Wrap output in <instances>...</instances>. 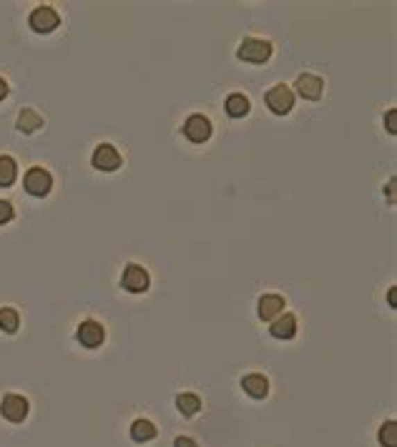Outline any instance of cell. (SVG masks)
Wrapping results in <instances>:
<instances>
[{
    "mask_svg": "<svg viewBox=\"0 0 397 447\" xmlns=\"http://www.w3.org/2000/svg\"><path fill=\"white\" fill-rule=\"evenodd\" d=\"M131 437L136 442H149L156 437V428H153V422L149 420H136L131 425Z\"/></svg>",
    "mask_w": 397,
    "mask_h": 447,
    "instance_id": "obj_17",
    "label": "cell"
},
{
    "mask_svg": "<svg viewBox=\"0 0 397 447\" xmlns=\"http://www.w3.org/2000/svg\"><path fill=\"white\" fill-rule=\"evenodd\" d=\"M91 164L99 169V171H116L121 164H124V158H121L119 149L111 144H101L96 146V151L91 156Z\"/></svg>",
    "mask_w": 397,
    "mask_h": 447,
    "instance_id": "obj_4",
    "label": "cell"
},
{
    "mask_svg": "<svg viewBox=\"0 0 397 447\" xmlns=\"http://www.w3.org/2000/svg\"><path fill=\"white\" fill-rule=\"evenodd\" d=\"M23 186H26V191L31 196H46L48 191H51V186H53V176H51L46 169L33 166V169L26 174V178H23Z\"/></svg>",
    "mask_w": 397,
    "mask_h": 447,
    "instance_id": "obj_5",
    "label": "cell"
},
{
    "mask_svg": "<svg viewBox=\"0 0 397 447\" xmlns=\"http://www.w3.org/2000/svg\"><path fill=\"white\" fill-rule=\"evenodd\" d=\"M28 410H31V405L23 395H6L0 402V414L8 422H23L28 417Z\"/></svg>",
    "mask_w": 397,
    "mask_h": 447,
    "instance_id": "obj_7",
    "label": "cell"
},
{
    "mask_svg": "<svg viewBox=\"0 0 397 447\" xmlns=\"http://www.w3.org/2000/svg\"><path fill=\"white\" fill-rule=\"evenodd\" d=\"M387 302H390V307H395V289L387 292Z\"/></svg>",
    "mask_w": 397,
    "mask_h": 447,
    "instance_id": "obj_25",
    "label": "cell"
},
{
    "mask_svg": "<svg viewBox=\"0 0 397 447\" xmlns=\"http://www.w3.org/2000/svg\"><path fill=\"white\" fill-rule=\"evenodd\" d=\"M237 58L244 63H267L271 58V43L262 38H244L239 43Z\"/></svg>",
    "mask_w": 397,
    "mask_h": 447,
    "instance_id": "obj_1",
    "label": "cell"
},
{
    "mask_svg": "<svg viewBox=\"0 0 397 447\" xmlns=\"http://www.w3.org/2000/svg\"><path fill=\"white\" fill-rule=\"evenodd\" d=\"M149 284H151V279H149V271H146L144 267H139V264H128L126 269H124L121 287L126 292H131V294H144V292H149Z\"/></svg>",
    "mask_w": 397,
    "mask_h": 447,
    "instance_id": "obj_2",
    "label": "cell"
},
{
    "mask_svg": "<svg viewBox=\"0 0 397 447\" xmlns=\"http://www.w3.org/2000/svg\"><path fill=\"white\" fill-rule=\"evenodd\" d=\"M267 106H269L271 113H277V116H285V113L292 111V106H294V93L285 86V83H279V86L269 88L264 96Z\"/></svg>",
    "mask_w": 397,
    "mask_h": 447,
    "instance_id": "obj_3",
    "label": "cell"
},
{
    "mask_svg": "<svg viewBox=\"0 0 397 447\" xmlns=\"http://www.w3.org/2000/svg\"><path fill=\"white\" fill-rule=\"evenodd\" d=\"M184 136L189 141H194V144H204L212 136V121L206 119V116H201V113H194L184 124Z\"/></svg>",
    "mask_w": 397,
    "mask_h": 447,
    "instance_id": "obj_8",
    "label": "cell"
},
{
    "mask_svg": "<svg viewBox=\"0 0 397 447\" xmlns=\"http://www.w3.org/2000/svg\"><path fill=\"white\" fill-rule=\"evenodd\" d=\"M176 407H179L181 414L192 417V414H196L198 410H201V400H198V395H194V392H184V395L176 397Z\"/></svg>",
    "mask_w": 397,
    "mask_h": 447,
    "instance_id": "obj_18",
    "label": "cell"
},
{
    "mask_svg": "<svg viewBox=\"0 0 397 447\" xmlns=\"http://www.w3.org/2000/svg\"><path fill=\"white\" fill-rule=\"evenodd\" d=\"M380 445L382 447H397V422L395 420H387L380 428Z\"/></svg>",
    "mask_w": 397,
    "mask_h": 447,
    "instance_id": "obj_20",
    "label": "cell"
},
{
    "mask_svg": "<svg viewBox=\"0 0 397 447\" xmlns=\"http://www.w3.org/2000/svg\"><path fill=\"white\" fill-rule=\"evenodd\" d=\"M13 217H15L13 204L10 201H0V224H8Z\"/></svg>",
    "mask_w": 397,
    "mask_h": 447,
    "instance_id": "obj_21",
    "label": "cell"
},
{
    "mask_svg": "<svg viewBox=\"0 0 397 447\" xmlns=\"http://www.w3.org/2000/svg\"><path fill=\"white\" fill-rule=\"evenodd\" d=\"M259 319H264V322H274L282 312H285V299L279 294H264L259 296Z\"/></svg>",
    "mask_w": 397,
    "mask_h": 447,
    "instance_id": "obj_11",
    "label": "cell"
},
{
    "mask_svg": "<svg viewBox=\"0 0 397 447\" xmlns=\"http://www.w3.org/2000/svg\"><path fill=\"white\" fill-rule=\"evenodd\" d=\"M18 176V164L13 156H0V186H10Z\"/></svg>",
    "mask_w": 397,
    "mask_h": 447,
    "instance_id": "obj_15",
    "label": "cell"
},
{
    "mask_svg": "<svg viewBox=\"0 0 397 447\" xmlns=\"http://www.w3.org/2000/svg\"><path fill=\"white\" fill-rule=\"evenodd\" d=\"M242 387H244L246 395L254 397V400H264V397L269 395V380H267L264 375H246L244 380H242Z\"/></svg>",
    "mask_w": 397,
    "mask_h": 447,
    "instance_id": "obj_13",
    "label": "cell"
},
{
    "mask_svg": "<svg viewBox=\"0 0 397 447\" xmlns=\"http://www.w3.org/2000/svg\"><path fill=\"white\" fill-rule=\"evenodd\" d=\"M294 86H297V93L305 101H317L319 96H322V91H325V83H322V78H319V76H314V73H302Z\"/></svg>",
    "mask_w": 397,
    "mask_h": 447,
    "instance_id": "obj_10",
    "label": "cell"
},
{
    "mask_svg": "<svg viewBox=\"0 0 397 447\" xmlns=\"http://www.w3.org/2000/svg\"><path fill=\"white\" fill-rule=\"evenodd\" d=\"M174 447H198L196 440H192V437H176L174 440Z\"/></svg>",
    "mask_w": 397,
    "mask_h": 447,
    "instance_id": "obj_23",
    "label": "cell"
},
{
    "mask_svg": "<svg viewBox=\"0 0 397 447\" xmlns=\"http://www.w3.org/2000/svg\"><path fill=\"white\" fill-rule=\"evenodd\" d=\"M18 327H20L18 312L10 310V307H3V310H0V332L13 335V332H18Z\"/></svg>",
    "mask_w": 397,
    "mask_h": 447,
    "instance_id": "obj_19",
    "label": "cell"
},
{
    "mask_svg": "<svg viewBox=\"0 0 397 447\" xmlns=\"http://www.w3.org/2000/svg\"><path fill=\"white\" fill-rule=\"evenodd\" d=\"M76 339H78L83 347L96 349V347H101V344H103V339H106V329L101 327L96 319H83V322L78 324Z\"/></svg>",
    "mask_w": 397,
    "mask_h": 447,
    "instance_id": "obj_6",
    "label": "cell"
},
{
    "mask_svg": "<svg viewBox=\"0 0 397 447\" xmlns=\"http://www.w3.org/2000/svg\"><path fill=\"white\" fill-rule=\"evenodd\" d=\"M385 124H387V131L397 133V113L395 111H387L385 113Z\"/></svg>",
    "mask_w": 397,
    "mask_h": 447,
    "instance_id": "obj_22",
    "label": "cell"
},
{
    "mask_svg": "<svg viewBox=\"0 0 397 447\" xmlns=\"http://www.w3.org/2000/svg\"><path fill=\"white\" fill-rule=\"evenodd\" d=\"M8 96V83H6V78H0V101L6 99Z\"/></svg>",
    "mask_w": 397,
    "mask_h": 447,
    "instance_id": "obj_24",
    "label": "cell"
},
{
    "mask_svg": "<svg viewBox=\"0 0 397 447\" xmlns=\"http://www.w3.org/2000/svg\"><path fill=\"white\" fill-rule=\"evenodd\" d=\"M40 126H43V119H40L35 111H31V108H23V111H20V116H18V131L33 133L35 128H40Z\"/></svg>",
    "mask_w": 397,
    "mask_h": 447,
    "instance_id": "obj_16",
    "label": "cell"
},
{
    "mask_svg": "<svg viewBox=\"0 0 397 447\" xmlns=\"http://www.w3.org/2000/svg\"><path fill=\"white\" fill-rule=\"evenodd\" d=\"M28 23H31V28H33L35 33H51V31H56V28H58L60 18H58V13H56L51 6H40V8H35L33 13H31Z\"/></svg>",
    "mask_w": 397,
    "mask_h": 447,
    "instance_id": "obj_9",
    "label": "cell"
},
{
    "mask_svg": "<svg viewBox=\"0 0 397 447\" xmlns=\"http://www.w3.org/2000/svg\"><path fill=\"white\" fill-rule=\"evenodd\" d=\"M224 108L232 119H244L246 113H249V108H252V103H249V99H246L244 93H232V96L226 99Z\"/></svg>",
    "mask_w": 397,
    "mask_h": 447,
    "instance_id": "obj_14",
    "label": "cell"
},
{
    "mask_svg": "<svg viewBox=\"0 0 397 447\" xmlns=\"http://www.w3.org/2000/svg\"><path fill=\"white\" fill-rule=\"evenodd\" d=\"M269 332L274 339H292V337L297 335V317L289 314V312H282V314L271 322Z\"/></svg>",
    "mask_w": 397,
    "mask_h": 447,
    "instance_id": "obj_12",
    "label": "cell"
}]
</instances>
